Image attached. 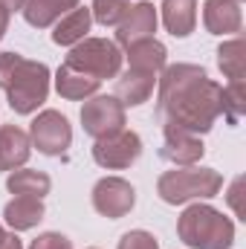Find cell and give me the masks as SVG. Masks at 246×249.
Listing matches in <instances>:
<instances>
[{"label":"cell","mask_w":246,"mask_h":249,"mask_svg":"<svg viewBox=\"0 0 246 249\" xmlns=\"http://www.w3.org/2000/svg\"><path fill=\"white\" fill-rule=\"evenodd\" d=\"M217 67L229 81H244L246 72V55H244V38H232L220 44L217 50Z\"/></svg>","instance_id":"22"},{"label":"cell","mask_w":246,"mask_h":249,"mask_svg":"<svg viewBox=\"0 0 246 249\" xmlns=\"http://www.w3.org/2000/svg\"><path fill=\"white\" fill-rule=\"evenodd\" d=\"M0 90L18 116H32L50 96V67L20 53H0Z\"/></svg>","instance_id":"2"},{"label":"cell","mask_w":246,"mask_h":249,"mask_svg":"<svg viewBox=\"0 0 246 249\" xmlns=\"http://www.w3.org/2000/svg\"><path fill=\"white\" fill-rule=\"evenodd\" d=\"M0 235H3V226H0Z\"/></svg>","instance_id":"31"},{"label":"cell","mask_w":246,"mask_h":249,"mask_svg":"<svg viewBox=\"0 0 246 249\" xmlns=\"http://www.w3.org/2000/svg\"><path fill=\"white\" fill-rule=\"evenodd\" d=\"M93 209L102 217L119 220L124 214H130V209L136 206V188L122 177H102L93 186Z\"/></svg>","instance_id":"9"},{"label":"cell","mask_w":246,"mask_h":249,"mask_svg":"<svg viewBox=\"0 0 246 249\" xmlns=\"http://www.w3.org/2000/svg\"><path fill=\"white\" fill-rule=\"evenodd\" d=\"M127 53V64L130 70H139V72H162V67L168 61V50L165 44H159L157 38H142V41H133L124 47Z\"/></svg>","instance_id":"16"},{"label":"cell","mask_w":246,"mask_h":249,"mask_svg":"<svg viewBox=\"0 0 246 249\" xmlns=\"http://www.w3.org/2000/svg\"><path fill=\"white\" fill-rule=\"evenodd\" d=\"M177 235L188 249H229L235 244V223L209 203H191L177 220Z\"/></svg>","instance_id":"3"},{"label":"cell","mask_w":246,"mask_h":249,"mask_svg":"<svg viewBox=\"0 0 246 249\" xmlns=\"http://www.w3.org/2000/svg\"><path fill=\"white\" fill-rule=\"evenodd\" d=\"M162 23L174 38H188L197 26V0H162Z\"/></svg>","instance_id":"18"},{"label":"cell","mask_w":246,"mask_h":249,"mask_svg":"<svg viewBox=\"0 0 246 249\" xmlns=\"http://www.w3.org/2000/svg\"><path fill=\"white\" fill-rule=\"evenodd\" d=\"M29 142L44 157H61L72 145V124L61 110H41L29 124Z\"/></svg>","instance_id":"6"},{"label":"cell","mask_w":246,"mask_h":249,"mask_svg":"<svg viewBox=\"0 0 246 249\" xmlns=\"http://www.w3.org/2000/svg\"><path fill=\"white\" fill-rule=\"evenodd\" d=\"M154 84H157L154 72L127 70L122 75H116V93L113 96L122 102V107H139L154 96Z\"/></svg>","instance_id":"14"},{"label":"cell","mask_w":246,"mask_h":249,"mask_svg":"<svg viewBox=\"0 0 246 249\" xmlns=\"http://www.w3.org/2000/svg\"><path fill=\"white\" fill-rule=\"evenodd\" d=\"M99 87H102L99 78H93V75H87L81 70H72L70 64H61L58 72H55V90H58V96L67 99V102L90 99V96L99 93Z\"/></svg>","instance_id":"15"},{"label":"cell","mask_w":246,"mask_h":249,"mask_svg":"<svg viewBox=\"0 0 246 249\" xmlns=\"http://www.w3.org/2000/svg\"><path fill=\"white\" fill-rule=\"evenodd\" d=\"M220 188H223V174L220 171H214V168H197V165L165 171L157 180V194L168 206H183V203H191V200L217 197Z\"/></svg>","instance_id":"4"},{"label":"cell","mask_w":246,"mask_h":249,"mask_svg":"<svg viewBox=\"0 0 246 249\" xmlns=\"http://www.w3.org/2000/svg\"><path fill=\"white\" fill-rule=\"evenodd\" d=\"M116 249H159V241L151 232H145V229H130V232H124L119 238Z\"/></svg>","instance_id":"25"},{"label":"cell","mask_w":246,"mask_h":249,"mask_svg":"<svg viewBox=\"0 0 246 249\" xmlns=\"http://www.w3.org/2000/svg\"><path fill=\"white\" fill-rule=\"evenodd\" d=\"M157 116L162 124L183 127L188 133H209L220 116V84L197 64L162 67L157 90Z\"/></svg>","instance_id":"1"},{"label":"cell","mask_w":246,"mask_h":249,"mask_svg":"<svg viewBox=\"0 0 246 249\" xmlns=\"http://www.w3.org/2000/svg\"><path fill=\"white\" fill-rule=\"evenodd\" d=\"M6 188L12 194H18V197H38V200H44L50 194V188H53V180H50V174L35 171V168H20V171L15 168L6 177Z\"/></svg>","instance_id":"21"},{"label":"cell","mask_w":246,"mask_h":249,"mask_svg":"<svg viewBox=\"0 0 246 249\" xmlns=\"http://www.w3.org/2000/svg\"><path fill=\"white\" fill-rule=\"evenodd\" d=\"M0 249H23L18 232H3V235H0Z\"/></svg>","instance_id":"28"},{"label":"cell","mask_w":246,"mask_h":249,"mask_svg":"<svg viewBox=\"0 0 246 249\" xmlns=\"http://www.w3.org/2000/svg\"><path fill=\"white\" fill-rule=\"evenodd\" d=\"M241 194H244V177H235V183H232V188H229V203H232V209H235V214H238V217H244Z\"/></svg>","instance_id":"27"},{"label":"cell","mask_w":246,"mask_h":249,"mask_svg":"<svg viewBox=\"0 0 246 249\" xmlns=\"http://www.w3.org/2000/svg\"><path fill=\"white\" fill-rule=\"evenodd\" d=\"M90 23H93L90 9H87V6H75L72 12H67L61 20L55 23V29H53V44H58V47H75L78 41L87 38Z\"/></svg>","instance_id":"19"},{"label":"cell","mask_w":246,"mask_h":249,"mask_svg":"<svg viewBox=\"0 0 246 249\" xmlns=\"http://www.w3.org/2000/svg\"><path fill=\"white\" fill-rule=\"evenodd\" d=\"M29 249H72V241L61 232H44L29 244Z\"/></svg>","instance_id":"26"},{"label":"cell","mask_w":246,"mask_h":249,"mask_svg":"<svg viewBox=\"0 0 246 249\" xmlns=\"http://www.w3.org/2000/svg\"><path fill=\"white\" fill-rule=\"evenodd\" d=\"M81 0H26L23 6V18L29 26L35 29H50L53 23H58L67 12H72Z\"/></svg>","instance_id":"20"},{"label":"cell","mask_w":246,"mask_h":249,"mask_svg":"<svg viewBox=\"0 0 246 249\" xmlns=\"http://www.w3.org/2000/svg\"><path fill=\"white\" fill-rule=\"evenodd\" d=\"M203 26L209 35H238L244 26L241 0H206L203 3Z\"/></svg>","instance_id":"11"},{"label":"cell","mask_w":246,"mask_h":249,"mask_svg":"<svg viewBox=\"0 0 246 249\" xmlns=\"http://www.w3.org/2000/svg\"><path fill=\"white\" fill-rule=\"evenodd\" d=\"M0 6L12 15V12H23V6H26V0H0Z\"/></svg>","instance_id":"29"},{"label":"cell","mask_w":246,"mask_h":249,"mask_svg":"<svg viewBox=\"0 0 246 249\" xmlns=\"http://www.w3.org/2000/svg\"><path fill=\"white\" fill-rule=\"evenodd\" d=\"M206 154V145L197 133H188L183 127H174V124H162V148H159V157L165 162H171L174 168H185V165H194L200 162Z\"/></svg>","instance_id":"10"},{"label":"cell","mask_w":246,"mask_h":249,"mask_svg":"<svg viewBox=\"0 0 246 249\" xmlns=\"http://www.w3.org/2000/svg\"><path fill=\"white\" fill-rule=\"evenodd\" d=\"M127 9H130L127 0H93L90 15H93V20L102 23V26H119L122 18L127 15Z\"/></svg>","instance_id":"24"},{"label":"cell","mask_w":246,"mask_h":249,"mask_svg":"<svg viewBox=\"0 0 246 249\" xmlns=\"http://www.w3.org/2000/svg\"><path fill=\"white\" fill-rule=\"evenodd\" d=\"M157 6L148 3V0H139L136 6L127 9V15L122 18V23L116 26V41L127 47L133 41H142V38H154L157 32Z\"/></svg>","instance_id":"12"},{"label":"cell","mask_w":246,"mask_h":249,"mask_svg":"<svg viewBox=\"0 0 246 249\" xmlns=\"http://www.w3.org/2000/svg\"><path fill=\"white\" fill-rule=\"evenodd\" d=\"M47 209L38 197H15L12 203H6L3 209V220L9 223L12 232H26V229H35L41 220H44Z\"/></svg>","instance_id":"17"},{"label":"cell","mask_w":246,"mask_h":249,"mask_svg":"<svg viewBox=\"0 0 246 249\" xmlns=\"http://www.w3.org/2000/svg\"><path fill=\"white\" fill-rule=\"evenodd\" d=\"M122 61L124 55L119 44H113L107 38H84L70 50L64 64H70L72 70H81L99 81H107V78H116L122 72Z\"/></svg>","instance_id":"5"},{"label":"cell","mask_w":246,"mask_h":249,"mask_svg":"<svg viewBox=\"0 0 246 249\" xmlns=\"http://www.w3.org/2000/svg\"><path fill=\"white\" fill-rule=\"evenodd\" d=\"M90 249H99V247H90Z\"/></svg>","instance_id":"32"},{"label":"cell","mask_w":246,"mask_h":249,"mask_svg":"<svg viewBox=\"0 0 246 249\" xmlns=\"http://www.w3.org/2000/svg\"><path fill=\"white\" fill-rule=\"evenodd\" d=\"M124 107L116 96H90L81 107V127L93 139H105L124 127Z\"/></svg>","instance_id":"7"},{"label":"cell","mask_w":246,"mask_h":249,"mask_svg":"<svg viewBox=\"0 0 246 249\" xmlns=\"http://www.w3.org/2000/svg\"><path fill=\"white\" fill-rule=\"evenodd\" d=\"M32 154L29 133L18 124H0V171H15L26 165Z\"/></svg>","instance_id":"13"},{"label":"cell","mask_w":246,"mask_h":249,"mask_svg":"<svg viewBox=\"0 0 246 249\" xmlns=\"http://www.w3.org/2000/svg\"><path fill=\"white\" fill-rule=\"evenodd\" d=\"M6 29H9V12L0 6V41H3V35H6Z\"/></svg>","instance_id":"30"},{"label":"cell","mask_w":246,"mask_h":249,"mask_svg":"<svg viewBox=\"0 0 246 249\" xmlns=\"http://www.w3.org/2000/svg\"><path fill=\"white\" fill-rule=\"evenodd\" d=\"M142 154V139L136 130L122 127L119 133H110L105 139H96L93 145V160L96 165L107 168V171H124L130 168Z\"/></svg>","instance_id":"8"},{"label":"cell","mask_w":246,"mask_h":249,"mask_svg":"<svg viewBox=\"0 0 246 249\" xmlns=\"http://www.w3.org/2000/svg\"><path fill=\"white\" fill-rule=\"evenodd\" d=\"M220 113L226 116L229 124H241L246 113V87L244 81H229L220 87Z\"/></svg>","instance_id":"23"}]
</instances>
